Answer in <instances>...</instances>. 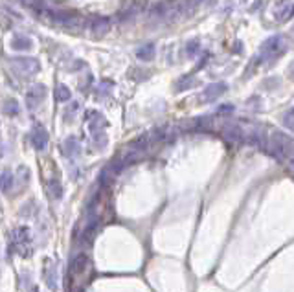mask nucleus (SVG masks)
<instances>
[{
    "label": "nucleus",
    "instance_id": "f03ea898",
    "mask_svg": "<svg viewBox=\"0 0 294 292\" xmlns=\"http://www.w3.org/2000/svg\"><path fill=\"white\" fill-rule=\"evenodd\" d=\"M12 184H13V176H12V173L0 174V190H2V191H8L10 188H12Z\"/></svg>",
    "mask_w": 294,
    "mask_h": 292
},
{
    "label": "nucleus",
    "instance_id": "f257e3e1",
    "mask_svg": "<svg viewBox=\"0 0 294 292\" xmlns=\"http://www.w3.org/2000/svg\"><path fill=\"white\" fill-rule=\"evenodd\" d=\"M46 132L42 129H37V132H35L34 136H32V142H34V146L37 147V149H42V147L46 146Z\"/></svg>",
    "mask_w": 294,
    "mask_h": 292
}]
</instances>
